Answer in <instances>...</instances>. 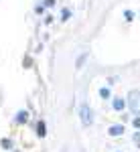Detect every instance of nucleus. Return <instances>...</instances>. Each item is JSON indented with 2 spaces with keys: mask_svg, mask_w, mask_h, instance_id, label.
Listing matches in <instances>:
<instances>
[{
  "mask_svg": "<svg viewBox=\"0 0 140 152\" xmlns=\"http://www.w3.org/2000/svg\"><path fill=\"white\" fill-rule=\"evenodd\" d=\"M126 104H128L130 112L138 116L140 114V91L138 89H132V91L128 94V102H126Z\"/></svg>",
  "mask_w": 140,
  "mask_h": 152,
  "instance_id": "1",
  "label": "nucleus"
},
{
  "mask_svg": "<svg viewBox=\"0 0 140 152\" xmlns=\"http://www.w3.org/2000/svg\"><path fill=\"white\" fill-rule=\"evenodd\" d=\"M79 120H81L83 126H89V124L93 122V114H92V110H89V105H87V104L79 105Z\"/></svg>",
  "mask_w": 140,
  "mask_h": 152,
  "instance_id": "2",
  "label": "nucleus"
},
{
  "mask_svg": "<svg viewBox=\"0 0 140 152\" xmlns=\"http://www.w3.org/2000/svg\"><path fill=\"white\" fill-rule=\"evenodd\" d=\"M110 136H120V134H124V126L122 124H116V126H110Z\"/></svg>",
  "mask_w": 140,
  "mask_h": 152,
  "instance_id": "3",
  "label": "nucleus"
},
{
  "mask_svg": "<svg viewBox=\"0 0 140 152\" xmlns=\"http://www.w3.org/2000/svg\"><path fill=\"white\" fill-rule=\"evenodd\" d=\"M114 110H118V112H122V110H124V107H126V102H124V99H120V97H114Z\"/></svg>",
  "mask_w": 140,
  "mask_h": 152,
  "instance_id": "4",
  "label": "nucleus"
},
{
  "mask_svg": "<svg viewBox=\"0 0 140 152\" xmlns=\"http://www.w3.org/2000/svg\"><path fill=\"white\" fill-rule=\"evenodd\" d=\"M26 116H29V114H26L24 110H21V112L16 114V124H24V122H26Z\"/></svg>",
  "mask_w": 140,
  "mask_h": 152,
  "instance_id": "5",
  "label": "nucleus"
},
{
  "mask_svg": "<svg viewBox=\"0 0 140 152\" xmlns=\"http://www.w3.org/2000/svg\"><path fill=\"white\" fill-rule=\"evenodd\" d=\"M37 134H39L41 138L47 134V132H45V122H39V124H37Z\"/></svg>",
  "mask_w": 140,
  "mask_h": 152,
  "instance_id": "6",
  "label": "nucleus"
},
{
  "mask_svg": "<svg viewBox=\"0 0 140 152\" xmlns=\"http://www.w3.org/2000/svg\"><path fill=\"white\" fill-rule=\"evenodd\" d=\"M124 18H126L128 23H130V20H134V12H132V10H126V12H124Z\"/></svg>",
  "mask_w": 140,
  "mask_h": 152,
  "instance_id": "7",
  "label": "nucleus"
},
{
  "mask_svg": "<svg viewBox=\"0 0 140 152\" xmlns=\"http://www.w3.org/2000/svg\"><path fill=\"white\" fill-rule=\"evenodd\" d=\"M100 95L108 99V97H110V89H108V87H102V89H100Z\"/></svg>",
  "mask_w": 140,
  "mask_h": 152,
  "instance_id": "8",
  "label": "nucleus"
},
{
  "mask_svg": "<svg viewBox=\"0 0 140 152\" xmlns=\"http://www.w3.org/2000/svg\"><path fill=\"white\" fill-rule=\"evenodd\" d=\"M2 146H4L6 150H10V148H12V142L8 140V138H4V140H2Z\"/></svg>",
  "mask_w": 140,
  "mask_h": 152,
  "instance_id": "9",
  "label": "nucleus"
},
{
  "mask_svg": "<svg viewBox=\"0 0 140 152\" xmlns=\"http://www.w3.org/2000/svg\"><path fill=\"white\" fill-rule=\"evenodd\" d=\"M61 16H63V20H67V18L71 16V12L67 10V8H63V10H61Z\"/></svg>",
  "mask_w": 140,
  "mask_h": 152,
  "instance_id": "10",
  "label": "nucleus"
},
{
  "mask_svg": "<svg viewBox=\"0 0 140 152\" xmlns=\"http://www.w3.org/2000/svg\"><path fill=\"white\" fill-rule=\"evenodd\" d=\"M132 124H134V128H140V118H134V122H132Z\"/></svg>",
  "mask_w": 140,
  "mask_h": 152,
  "instance_id": "11",
  "label": "nucleus"
},
{
  "mask_svg": "<svg viewBox=\"0 0 140 152\" xmlns=\"http://www.w3.org/2000/svg\"><path fill=\"white\" fill-rule=\"evenodd\" d=\"M83 61H85V55H81V57L77 59V67H81V63H83Z\"/></svg>",
  "mask_w": 140,
  "mask_h": 152,
  "instance_id": "12",
  "label": "nucleus"
},
{
  "mask_svg": "<svg viewBox=\"0 0 140 152\" xmlns=\"http://www.w3.org/2000/svg\"><path fill=\"white\" fill-rule=\"evenodd\" d=\"M43 4H45V6H53V4H55V0H45Z\"/></svg>",
  "mask_w": 140,
  "mask_h": 152,
  "instance_id": "13",
  "label": "nucleus"
}]
</instances>
